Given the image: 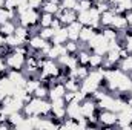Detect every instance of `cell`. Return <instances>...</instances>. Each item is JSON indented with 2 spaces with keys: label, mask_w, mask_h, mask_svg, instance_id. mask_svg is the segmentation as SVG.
Returning a JSON list of instances; mask_svg holds the SVG:
<instances>
[{
  "label": "cell",
  "mask_w": 132,
  "mask_h": 130,
  "mask_svg": "<svg viewBox=\"0 0 132 130\" xmlns=\"http://www.w3.org/2000/svg\"><path fill=\"white\" fill-rule=\"evenodd\" d=\"M5 63L8 69H14V70H23V67L26 64V55L17 52V51H12L11 54H8L5 57Z\"/></svg>",
  "instance_id": "obj_1"
},
{
  "label": "cell",
  "mask_w": 132,
  "mask_h": 130,
  "mask_svg": "<svg viewBox=\"0 0 132 130\" xmlns=\"http://www.w3.org/2000/svg\"><path fill=\"white\" fill-rule=\"evenodd\" d=\"M97 119L100 123V127H117V123H118V116L115 112L112 110H106V109H101L100 112H97Z\"/></svg>",
  "instance_id": "obj_2"
},
{
  "label": "cell",
  "mask_w": 132,
  "mask_h": 130,
  "mask_svg": "<svg viewBox=\"0 0 132 130\" xmlns=\"http://www.w3.org/2000/svg\"><path fill=\"white\" fill-rule=\"evenodd\" d=\"M80 107H81V113L85 118H91V116L97 115V101L92 99L89 95L80 103Z\"/></svg>",
  "instance_id": "obj_3"
},
{
  "label": "cell",
  "mask_w": 132,
  "mask_h": 130,
  "mask_svg": "<svg viewBox=\"0 0 132 130\" xmlns=\"http://www.w3.org/2000/svg\"><path fill=\"white\" fill-rule=\"evenodd\" d=\"M55 17H59V18H60V22H62V25H63V26H68V25H71L72 22H75V20H77V11H75V9L60 8V11L55 14Z\"/></svg>",
  "instance_id": "obj_4"
},
{
  "label": "cell",
  "mask_w": 132,
  "mask_h": 130,
  "mask_svg": "<svg viewBox=\"0 0 132 130\" xmlns=\"http://www.w3.org/2000/svg\"><path fill=\"white\" fill-rule=\"evenodd\" d=\"M65 94H66L65 83H63V81H60V80H57V81L49 87V95H48V99H49V101H52V99H55V98H62Z\"/></svg>",
  "instance_id": "obj_5"
},
{
  "label": "cell",
  "mask_w": 132,
  "mask_h": 130,
  "mask_svg": "<svg viewBox=\"0 0 132 130\" xmlns=\"http://www.w3.org/2000/svg\"><path fill=\"white\" fill-rule=\"evenodd\" d=\"M8 78L12 81V84H15V86H25V83H26V80H28V77L25 75V72L23 70H14V69H11L9 72H8Z\"/></svg>",
  "instance_id": "obj_6"
},
{
  "label": "cell",
  "mask_w": 132,
  "mask_h": 130,
  "mask_svg": "<svg viewBox=\"0 0 132 130\" xmlns=\"http://www.w3.org/2000/svg\"><path fill=\"white\" fill-rule=\"evenodd\" d=\"M68 40H69V37H68V28L62 26V28H59L54 32L52 38H51V43L52 44H65Z\"/></svg>",
  "instance_id": "obj_7"
},
{
  "label": "cell",
  "mask_w": 132,
  "mask_h": 130,
  "mask_svg": "<svg viewBox=\"0 0 132 130\" xmlns=\"http://www.w3.org/2000/svg\"><path fill=\"white\" fill-rule=\"evenodd\" d=\"M62 8V2L60 0H46L43 5H42V11L43 12H49V14H57Z\"/></svg>",
  "instance_id": "obj_8"
},
{
  "label": "cell",
  "mask_w": 132,
  "mask_h": 130,
  "mask_svg": "<svg viewBox=\"0 0 132 130\" xmlns=\"http://www.w3.org/2000/svg\"><path fill=\"white\" fill-rule=\"evenodd\" d=\"M81 26H83V25H81L78 20H75V22H72L71 25H68V26H66V28H68V37H69V40L78 41V34H80Z\"/></svg>",
  "instance_id": "obj_9"
},
{
  "label": "cell",
  "mask_w": 132,
  "mask_h": 130,
  "mask_svg": "<svg viewBox=\"0 0 132 130\" xmlns=\"http://www.w3.org/2000/svg\"><path fill=\"white\" fill-rule=\"evenodd\" d=\"M111 26H114L117 31H125V29L128 28V20H126L125 12H123V14H115Z\"/></svg>",
  "instance_id": "obj_10"
},
{
  "label": "cell",
  "mask_w": 132,
  "mask_h": 130,
  "mask_svg": "<svg viewBox=\"0 0 132 130\" xmlns=\"http://www.w3.org/2000/svg\"><path fill=\"white\" fill-rule=\"evenodd\" d=\"M94 34H95V31H94L92 26H86V25H83L81 29H80V34H78V41H80V43H88V41L92 38Z\"/></svg>",
  "instance_id": "obj_11"
},
{
  "label": "cell",
  "mask_w": 132,
  "mask_h": 130,
  "mask_svg": "<svg viewBox=\"0 0 132 130\" xmlns=\"http://www.w3.org/2000/svg\"><path fill=\"white\" fill-rule=\"evenodd\" d=\"M46 41H48V40L42 38V37L37 34V35H31V38L28 40V44H29V48L34 49V51H40V49L46 44Z\"/></svg>",
  "instance_id": "obj_12"
},
{
  "label": "cell",
  "mask_w": 132,
  "mask_h": 130,
  "mask_svg": "<svg viewBox=\"0 0 132 130\" xmlns=\"http://www.w3.org/2000/svg\"><path fill=\"white\" fill-rule=\"evenodd\" d=\"M103 61H104V55H100L97 52H92L91 58H89V69H98V67H101Z\"/></svg>",
  "instance_id": "obj_13"
},
{
  "label": "cell",
  "mask_w": 132,
  "mask_h": 130,
  "mask_svg": "<svg viewBox=\"0 0 132 130\" xmlns=\"http://www.w3.org/2000/svg\"><path fill=\"white\" fill-rule=\"evenodd\" d=\"M118 69L123 70L125 73H132V54L118 61Z\"/></svg>",
  "instance_id": "obj_14"
},
{
  "label": "cell",
  "mask_w": 132,
  "mask_h": 130,
  "mask_svg": "<svg viewBox=\"0 0 132 130\" xmlns=\"http://www.w3.org/2000/svg\"><path fill=\"white\" fill-rule=\"evenodd\" d=\"M114 12L109 9V11H104L100 14V26L104 28V26H111L112 25V20H114Z\"/></svg>",
  "instance_id": "obj_15"
},
{
  "label": "cell",
  "mask_w": 132,
  "mask_h": 130,
  "mask_svg": "<svg viewBox=\"0 0 132 130\" xmlns=\"http://www.w3.org/2000/svg\"><path fill=\"white\" fill-rule=\"evenodd\" d=\"M15 28H17V25L12 20H8V22L0 25V34L2 35H11V34L15 32Z\"/></svg>",
  "instance_id": "obj_16"
},
{
  "label": "cell",
  "mask_w": 132,
  "mask_h": 130,
  "mask_svg": "<svg viewBox=\"0 0 132 130\" xmlns=\"http://www.w3.org/2000/svg\"><path fill=\"white\" fill-rule=\"evenodd\" d=\"M101 34L103 37L108 40V41H112V40H117L118 38V31L114 28V26H104L101 29Z\"/></svg>",
  "instance_id": "obj_17"
},
{
  "label": "cell",
  "mask_w": 132,
  "mask_h": 130,
  "mask_svg": "<svg viewBox=\"0 0 132 130\" xmlns=\"http://www.w3.org/2000/svg\"><path fill=\"white\" fill-rule=\"evenodd\" d=\"M77 58H78V63H80V64L89 66V58H91V54H89L88 48L78 49V52H77Z\"/></svg>",
  "instance_id": "obj_18"
},
{
  "label": "cell",
  "mask_w": 132,
  "mask_h": 130,
  "mask_svg": "<svg viewBox=\"0 0 132 130\" xmlns=\"http://www.w3.org/2000/svg\"><path fill=\"white\" fill-rule=\"evenodd\" d=\"M54 14H49V12H43L40 14V20H38V26L40 28H46V26H51L52 20H54Z\"/></svg>",
  "instance_id": "obj_19"
},
{
  "label": "cell",
  "mask_w": 132,
  "mask_h": 130,
  "mask_svg": "<svg viewBox=\"0 0 132 130\" xmlns=\"http://www.w3.org/2000/svg\"><path fill=\"white\" fill-rule=\"evenodd\" d=\"M32 95L35 98H42V99H45V98H48V95H49V87H46V86L40 84V86H38V87L32 92Z\"/></svg>",
  "instance_id": "obj_20"
},
{
  "label": "cell",
  "mask_w": 132,
  "mask_h": 130,
  "mask_svg": "<svg viewBox=\"0 0 132 130\" xmlns=\"http://www.w3.org/2000/svg\"><path fill=\"white\" fill-rule=\"evenodd\" d=\"M54 29L51 28V26H46V28H40V31H38V35L42 37V38H45V40H51L52 38V35H54Z\"/></svg>",
  "instance_id": "obj_21"
},
{
  "label": "cell",
  "mask_w": 132,
  "mask_h": 130,
  "mask_svg": "<svg viewBox=\"0 0 132 130\" xmlns=\"http://www.w3.org/2000/svg\"><path fill=\"white\" fill-rule=\"evenodd\" d=\"M65 48H66V52L68 54H77L78 52V44H77V41H74V40H68L65 43Z\"/></svg>",
  "instance_id": "obj_22"
},
{
  "label": "cell",
  "mask_w": 132,
  "mask_h": 130,
  "mask_svg": "<svg viewBox=\"0 0 132 130\" xmlns=\"http://www.w3.org/2000/svg\"><path fill=\"white\" fill-rule=\"evenodd\" d=\"M60 2H62V8L66 9H75L78 3V0H60Z\"/></svg>",
  "instance_id": "obj_23"
},
{
  "label": "cell",
  "mask_w": 132,
  "mask_h": 130,
  "mask_svg": "<svg viewBox=\"0 0 132 130\" xmlns=\"http://www.w3.org/2000/svg\"><path fill=\"white\" fill-rule=\"evenodd\" d=\"M46 0H28V5L31 6V8H35V9H38L43 3H45Z\"/></svg>",
  "instance_id": "obj_24"
},
{
  "label": "cell",
  "mask_w": 132,
  "mask_h": 130,
  "mask_svg": "<svg viewBox=\"0 0 132 130\" xmlns=\"http://www.w3.org/2000/svg\"><path fill=\"white\" fill-rule=\"evenodd\" d=\"M125 15H126V20H128V28H132V9L125 11Z\"/></svg>",
  "instance_id": "obj_25"
},
{
  "label": "cell",
  "mask_w": 132,
  "mask_h": 130,
  "mask_svg": "<svg viewBox=\"0 0 132 130\" xmlns=\"http://www.w3.org/2000/svg\"><path fill=\"white\" fill-rule=\"evenodd\" d=\"M3 44H5V35H2V34H0V48H2Z\"/></svg>",
  "instance_id": "obj_26"
},
{
  "label": "cell",
  "mask_w": 132,
  "mask_h": 130,
  "mask_svg": "<svg viewBox=\"0 0 132 130\" xmlns=\"http://www.w3.org/2000/svg\"><path fill=\"white\" fill-rule=\"evenodd\" d=\"M5 6V0H0V8H3Z\"/></svg>",
  "instance_id": "obj_27"
},
{
  "label": "cell",
  "mask_w": 132,
  "mask_h": 130,
  "mask_svg": "<svg viewBox=\"0 0 132 130\" xmlns=\"http://www.w3.org/2000/svg\"><path fill=\"white\" fill-rule=\"evenodd\" d=\"M131 9H132V6H131Z\"/></svg>",
  "instance_id": "obj_28"
},
{
  "label": "cell",
  "mask_w": 132,
  "mask_h": 130,
  "mask_svg": "<svg viewBox=\"0 0 132 130\" xmlns=\"http://www.w3.org/2000/svg\"><path fill=\"white\" fill-rule=\"evenodd\" d=\"M131 92H132V89H131Z\"/></svg>",
  "instance_id": "obj_29"
}]
</instances>
